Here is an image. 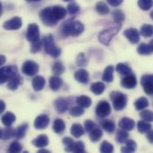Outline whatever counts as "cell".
Segmentation results:
<instances>
[{
    "mask_svg": "<svg viewBox=\"0 0 153 153\" xmlns=\"http://www.w3.org/2000/svg\"><path fill=\"white\" fill-rule=\"evenodd\" d=\"M62 142H63L64 145L65 146V151L67 152H72L73 147H74V140L72 138H70V137H65Z\"/></svg>",
    "mask_w": 153,
    "mask_h": 153,
    "instance_id": "cell-46",
    "label": "cell"
},
{
    "mask_svg": "<svg viewBox=\"0 0 153 153\" xmlns=\"http://www.w3.org/2000/svg\"><path fill=\"white\" fill-rule=\"evenodd\" d=\"M69 100L67 99H64V98H59L55 101V108L56 109V111L60 114L65 113L70 106Z\"/></svg>",
    "mask_w": 153,
    "mask_h": 153,
    "instance_id": "cell-15",
    "label": "cell"
},
{
    "mask_svg": "<svg viewBox=\"0 0 153 153\" xmlns=\"http://www.w3.org/2000/svg\"><path fill=\"white\" fill-rule=\"evenodd\" d=\"M140 117L143 118V120L146 121V122H152L153 120V114L152 111L150 110H143L141 112Z\"/></svg>",
    "mask_w": 153,
    "mask_h": 153,
    "instance_id": "cell-51",
    "label": "cell"
},
{
    "mask_svg": "<svg viewBox=\"0 0 153 153\" xmlns=\"http://www.w3.org/2000/svg\"><path fill=\"white\" fill-rule=\"evenodd\" d=\"M76 63L79 66H85L88 63V60L85 56V55L83 53H81L78 55L77 59H76Z\"/></svg>",
    "mask_w": 153,
    "mask_h": 153,
    "instance_id": "cell-52",
    "label": "cell"
},
{
    "mask_svg": "<svg viewBox=\"0 0 153 153\" xmlns=\"http://www.w3.org/2000/svg\"><path fill=\"white\" fill-rule=\"evenodd\" d=\"M6 61V57L4 55H0V66H2Z\"/></svg>",
    "mask_w": 153,
    "mask_h": 153,
    "instance_id": "cell-57",
    "label": "cell"
},
{
    "mask_svg": "<svg viewBox=\"0 0 153 153\" xmlns=\"http://www.w3.org/2000/svg\"><path fill=\"white\" fill-rule=\"evenodd\" d=\"M5 109V103L2 100H0V114H2Z\"/></svg>",
    "mask_w": 153,
    "mask_h": 153,
    "instance_id": "cell-56",
    "label": "cell"
},
{
    "mask_svg": "<svg viewBox=\"0 0 153 153\" xmlns=\"http://www.w3.org/2000/svg\"><path fill=\"white\" fill-rule=\"evenodd\" d=\"M72 152L75 153H84L85 152V145L83 142H74V147H73V151Z\"/></svg>",
    "mask_w": 153,
    "mask_h": 153,
    "instance_id": "cell-48",
    "label": "cell"
},
{
    "mask_svg": "<svg viewBox=\"0 0 153 153\" xmlns=\"http://www.w3.org/2000/svg\"><path fill=\"white\" fill-rule=\"evenodd\" d=\"M103 135V133H102V130L100 129V128H97L95 127L93 130H91L90 132V139L92 143H97L99 142L101 137Z\"/></svg>",
    "mask_w": 153,
    "mask_h": 153,
    "instance_id": "cell-35",
    "label": "cell"
},
{
    "mask_svg": "<svg viewBox=\"0 0 153 153\" xmlns=\"http://www.w3.org/2000/svg\"><path fill=\"white\" fill-rule=\"evenodd\" d=\"M137 149V144L134 140H127L126 142V146L121 148V152L124 153L134 152Z\"/></svg>",
    "mask_w": 153,
    "mask_h": 153,
    "instance_id": "cell-31",
    "label": "cell"
},
{
    "mask_svg": "<svg viewBox=\"0 0 153 153\" xmlns=\"http://www.w3.org/2000/svg\"><path fill=\"white\" fill-rule=\"evenodd\" d=\"M96 11L100 13V14H102V15H107L108 13H109V7L108 6V4L105 3V2H99L96 6Z\"/></svg>",
    "mask_w": 153,
    "mask_h": 153,
    "instance_id": "cell-39",
    "label": "cell"
},
{
    "mask_svg": "<svg viewBox=\"0 0 153 153\" xmlns=\"http://www.w3.org/2000/svg\"><path fill=\"white\" fill-rule=\"evenodd\" d=\"M28 124H22V126H18V128L15 130V133H14V137L17 138V139H22L26 133H27V130H28Z\"/></svg>",
    "mask_w": 153,
    "mask_h": 153,
    "instance_id": "cell-37",
    "label": "cell"
},
{
    "mask_svg": "<svg viewBox=\"0 0 153 153\" xmlns=\"http://www.w3.org/2000/svg\"><path fill=\"white\" fill-rule=\"evenodd\" d=\"M118 126L121 129L125 130V131H131L134 128L135 126V122L134 119L129 118V117H123L119 120L118 122Z\"/></svg>",
    "mask_w": 153,
    "mask_h": 153,
    "instance_id": "cell-16",
    "label": "cell"
},
{
    "mask_svg": "<svg viewBox=\"0 0 153 153\" xmlns=\"http://www.w3.org/2000/svg\"><path fill=\"white\" fill-rule=\"evenodd\" d=\"M138 53L143 56H149L152 55L153 52V41L152 40L149 44L142 43L137 49Z\"/></svg>",
    "mask_w": 153,
    "mask_h": 153,
    "instance_id": "cell-21",
    "label": "cell"
},
{
    "mask_svg": "<svg viewBox=\"0 0 153 153\" xmlns=\"http://www.w3.org/2000/svg\"><path fill=\"white\" fill-rule=\"evenodd\" d=\"M63 84V80L58 76V75H55L50 77L49 79V87L52 91H57L61 86Z\"/></svg>",
    "mask_w": 153,
    "mask_h": 153,
    "instance_id": "cell-23",
    "label": "cell"
},
{
    "mask_svg": "<svg viewBox=\"0 0 153 153\" xmlns=\"http://www.w3.org/2000/svg\"><path fill=\"white\" fill-rule=\"evenodd\" d=\"M52 11L53 13L56 17V19L57 21H60L62 19H64L66 16L67 11L65 7L60 6V5H56V6H52Z\"/></svg>",
    "mask_w": 153,
    "mask_h": 153,
    "instance_id": "cell-24",
    "label": "cell"
},
{
    "mask_svg": "<svg viewBox=\"0 0 153 153\" xmlns=\"http://www.w3.org/2000/svg\"><path fill=\"white\" fill-rule=\"evenodd\" d=\"M52 71L56 75H60L65 72V66L60 61H56L54 63L52 66Z\"/></svg>",
    "mask_w": 153,
    "mask_h": 153,
    "instance_id": "cell-41",
    "label": "cell"
},
{
    "mask_svg": "<svg viewBox=\"0 0 153 153\" xmlns=\"http://www.w3.org/2000/svg\"><path fill=\"white\" fill-rule=\"evenodd\" d=\"M137 85V79L134 74H130L125 75V77L121 80V86L125 89H134Z\"/></svg>",
    "mask_w": 153,
    "mask_h": 153,
    "instance_id": "cell-13",
    "label": "cell"
},
{
    "mask_svg": "<svg viewBox=\"0 0 153 153\" xmlns=\"http://www.w3.org/2000/svg\"><path fill=\"white\" fill-rule=\"evenodd\" d=\"M105 89H106V86L105 84L102 82H93L91 85V91L99 96V95H101L104 91H105Z\"/></svg>",
    "mask_w": 153,
    "mask_h": 153,
    "instance_id": "cell-25",
    "label": "cell"
},
{
    "mask_svg": "<svg viewBox=\"0 0 153 153\" xmlns=\"http://www.w3.org/2000/svg\"><path fill=\"white\" fill-rule=\"evenodd\" d=\"M43 46H44V49L45 52L49 55L50 56L56 58L60 56L61 54V49L56 46L54 38L52 35H48L45 37V39H43Z\"/></svg>",
    "mask_w": 153,
    "mask_h": 153,
    "instance_id": "cell-3",
    "label": "cell"
},
{
    "mask_svg": "<svg viewBox=\"0 0 153 153\" xmlns=\"http://www.w3.org/2000/svg\"><path fill=\"white\" fill-rule=\"evenodd\" d=\"M49 117L47 115H39L35 118L34 121V127L38 130H42L48 127V124H49Z\"/></svg>",
    "mask_w": 153,
    "mask_h": 153,
    "instance_id": "cell-14",
    "label": "cell"
},
{
    "mask_svg": "<svg viewBox=\"0 0 153 153\" xmlns=\"http://www.w3.org/2000/svg\"><path fill=\"white\" fill-rule=\"evenodd\" d=\"M16 117L13 113L12 112H6L3 117H2V123L5 126H11L14 122H15Z\"/></svg>",
    "mask_w": 153,
    "mask_h": 153,
    "instance_id": "cell-27",
    "label": "cell"
},
{
    "mask_svg": "<svg viewBox=\"0 0 153 153\" xmlns=\"http://www.w3.org/2000/svg\"><path fill=\"white\" fill-rule=\"evenodd\" d=\"M146 134H147V138H148L149 142H150L151 143H153V132L152 131V129H151L150 131H148Z\"/></svg>",
    "mask_w": 153,
    "mask_h": 153,
    "instance_id": "cell-55",
    "label": "cell"
},
{
    "mask_svg": "<svg viewBox=\"0 0 153 153\" xmlns=\"http://www.w3.org/2000/svg\"><path fill=\"white\" fill-rule=\"evenodd\" d=\"M138 5L143 11H149L152 7V0H139Z\"/></svg>",
    "mask_w": 153,
    "mask_h": 153,
    "instance_id": "cell-49",
    "label": "cell"
},
{
    "mask_svg": "<svg viewBox=\"0 0 153 153\" xmlns=\"http://www.w3.org/2000/svg\"><path fill=\"white\" fill-rule=\"evenodd\" d=\"M112 15H113V18H114L115 22H117V23H121V22L125 20V14H124V13H123L121 10H119V9L115 10V11L113 12Z\"/></svg>",
    "mask_w": 153,
    "mask_h": 153,
    "instance_id": "cell-47",
    "label": "cell"
},
{
    "mask_svg": "<svg viewBox=\"0 0 153 153\" xmlns=\"http://www.w3.org/2000/svg\"><path fill=\"white\" fill-rule=\"evenodd\" d=\"M29 2H37V1H40V0H27Z\"/></svg>",
    "mask_w": 153,
    "mask_h": 153,
    "instance_id": "cell-60",
    "label": "cell"
},
{
    "mask_svg": "<svg viewBox=\"0 0 153 153\" xmlns=\"http://www.w3.org/2000/svg\"><path fill=\"white\" fill-rule=\"evenodd\" d=\"M121 28V23H115L111 25L110 27H108L107 29L103 30L100 35H99V40L100 43H102L105 46H108L112 39L118 33L119 30Z\"/></svg>",
    "mask_w": 153,
    "mask_h": 153,
    "instance_id": "cell-2",
    "label": "cell"
},
{
    "mask_svg": "<svg viewBox=\"0 0 153 153\" xmlns=\"http://www.w3.org/2000/svg\"><path fill=\"white\" fill-rule=\"evenodd\" d=\"M129 138V134L127 131H125L123 129L117 130V135H116V141L118 143H125Z\"/></svg>",
    "mask_w": 153,
    "mask_h": 153,
    "instance_id": "cell-32",
    "label": "cell"
},
{
    "mask_svg": "<svg viewBox=\"0 0 153 153\" xmlns=\"http://www.w3.org/2000/svg\"><path fill=\"white\" fill-rule=\"evenodd\" d=\"M85 131L83 129V127L79 125V124H74L71 126V134L74 138H80L81 136H82L84 134Z\"/></svg>",
    "mask_w": 153,
    "mask_h": 153,
    "instance_id": "cell-30",
    "label": "cell"
},
{
    "mask_svg": "<svg viewBox=\"0 0 153 153\" xmlns=\"http://www.w3.org/2000/svg\"><path fill=\"white\" fill-rule=\"evenodd\" d=\"M22 150V144L17 142V141H14L10 145H9V148H8V152L10 153H17V152H21Z\"/></svg>",
    "mask_w": 153,
    "mask_h": 153,
    "instance_id": "cell-43",
    "label": "cell"
},
{
    "mask_svg": "<svg viewBox=\"0 0 153 153\" xmlns=\"http://www.w3.org/2000/svg\"><path fill=\"white\" fill-rule=\"evenodd\" d=\"M43 46V41H41L39 39L38 40H35L33 42H31V45H30V51L31 53H37V52H39L41 48Z\"/></svg>",
    "mask_w": 153,
    "mask_h": 153,
    "instance_id": "cell-50",
    "label": "cell"
},
{
    "mask_svg": "<svg viewBox=\"0 0 153 153\" xmlns=\"http://www.w3.org/2000/svg\"><path fill=\"white\" fill-rule=\"evenodd\" d=\"M22 72L27 76H34L39 72V65L31 60H28L23 63Z\"/></svg>",
    "mask_w": 153,
    "mask_h": 153,
    "instance_id": "cell-7",
    "label": "cell"
},
{
    "mask_svg": "<svg viewBox=\"0 0 153 153\" xmlns=\"http://www.w3.org/2000/svg\"><path fill=\"white\" fill-rule=\"evenodd\" d=\"M39 153H50V152L48 151V150H45L43 148H40V150L39 151Z\"/></svg>",
    "mask_w": 153,
    "mask_h": 153,
    "instance_id": "cell-58",
    "label": "cell"
},
{
    "mask_svg": "<svg viewBox=\"0 0 153 153\" xmlns=\"http://www.w3.org/2000/svg\"><path fill=\"white\" fill-rule=\"evenodd\" d=\"M18 74V69L14 65H7L0 68V84L8 82L12 77Z\"/></svg>",
    "mask_w": 153,
    "mask_h": 153,
    "instance_id": "cell-6",
    "label": "cell"
},
{
    "mask_svg": "<svg viewBox=\"0 0 153 153\" xmlns=\"http://www.w3.org/2000/svg\"><path fill=\"white\" fill-rule=\"evenodd\" d=\"M116 70L121 75H127V74H132V68L127 64H125V63L117 64V67H116Z\"/></svg>",
    "mask_w": 153,
    "mask_h": 153,
    "instance_id": "cell-29",
    "label": "cell"
},
{
    "mask_svg": "<svg viewBox=\"0 0 153 153\" xmlns=\"http://www.w3.org/2000/svg\"><path fill=\"white\" fill-rule=\"evenodd\" d=\"M39 17H40V20L42 21V22L45 25L49 26V27L56 25V23L58 22L53 13L52 6L46 7L43 10H41V12L39 13Z\"/></svg>",
    "mask_w": 153,
    "mask_h": 153,
    "instance_id": "cell-5",
    "label": "cell"
},
{
    "mask_svg": "<svg viewBox=\"0 0 153 153\" xmlns=\"http://www.w3.org/2000/svg\"><path fill=\"white\" fill-rule=\"evenodd\" d=\"M2 14V4L0 3V15Z\"/></svg>",
    "mask_w": 153,
    "mask_h": 153,
    "instance_id": "cell-59",
    "label": "cell"
},
{
    "mask_svg": "<svg viewBox=\"0 0 153 153\" xmlns=\"http://www.w3.org/2000/svg\"><path fill=\"white\" fill-rule=\"evenodd\" d=\"M69 113L72 117H81L82 115H83L84 113V109L80 107V106H76V107H73L69 109Z\"/></svg>",
    "mask_w": 153,
    "mask_h": 153,
    "instance_id": "cell-45",
    "label": "cell"
},
{
    "mask_svg": "<svg viewBox=\"0 0 153 153\" xmlns=\"http://www.w3.org/2000/svg\"><path fill=\"white\" fill-rule=\"evenodd\" d=\"M108 1V3L110 4V5H112V6H118V5H120L122 3H123V1L124 0H107Z\"/></svg>",
    "mask_w": 153,
    "mask_h": 153,
    "instance_id": "cell-54",
    "label": "cell"
},
{
    "mask_svg": "<svg viewBox=\"0 0 153 153\" xmlns=\"http://www.w3.org/2000/svg\"><path fill=\"white\" fill-rule=\"evenodd\" d=\"M96 127V124L92 120H86L84 122V131L90 133L91 130H93Z\"/></svg>",
    "mask_w": 153,
    "mask_h": 153,
    "instance_id": "cell-53",
    "label": "cell"
},
{
    "mask_svg": "<svg viewBox=\"0 0 153 153\" xmlns=\"http://www.w3.org/2000/svg\"><path fill=\"white\" fill-rule=\"evenodd\" d=\"M22 19L18 16H14L12 19L4 22L3 27H4V29H5L7 30H16L22 27Z\"/></svg>",
    "mask_w": 153,
    "mask_h": 153,
    "instance_id": "cell-10",
    "label": "cell"
},
{
    "mask_svg": "<svg viewBox=\"0 0 153 153\" xmlns=\"http://www.w3.org/2000/svg\"><path fill=\"white\" fill-rule=\"evenodd\" d=\"M84 30V25L76 20H68L65 22L60 28V33L63 37L66 38L69 36L77 37L81 35Z\"/></svg>",
    "mask_w": 153,
    "mask_h": 153,
    "instance_id": "cell-1",
    "label": "cell"
},
{
    "mask_svg": "<svg viewBox=\"0 0 153 153\" xmlns=\"http://www.w3.org/2000/svg\"><path fill=\"white\" fill-rule=\"evenodd\" d=\"M64 1H65V2H70V1H73V0H64Z\"/></svg>",
    "mask_w": 153,
    "mask_h": 153,
    "instance_id": "cell-61",
    "label": "cell"
},
{
    "mask_svg": "<svg viewBox=\"0 0 153 153\" xmlns=\"http://www.w3.org/2000/svg\"><path fill=\"white\" fill-rule=\"evenodd\" d=\"M100 152L102 153H112L114 152V147L110 143H108L107 141H104L100 144Z\"/></svg>",
    "mask_w": 153,
    "mask_h": 153,
    "instance_id": "cell-44",
    "label": "cell"
},
{
    "mask_svg": "<svg viewBox=\"0 0 153 153\" xmlns=\"http://www.w3.org/2000/svg\"><path fill=\"white\" fill-rule=\"evenodd\" d=\"M48 143H49V140H48V137L45 134H40L39 135L36 139H34L32 141V144L37 147V148H45L46 146L48 145Z\"/></svg>",
    "mask_w": 153,
    "mask_h": 153,
    "instance_id": "cell-20",
    "label": "cell"
},
{
    "mask_svg": "<svg viewBox=\"0 0 153 153\" xmlns=\"http://www.w3.org/2000/svg\"><path fill=\"white\" fill-rule=\"evenodd\" d=\"M101 126H102L103 130H105L108 134H113L116 131V125L111 120H108V119L103 120L101 122Z\"/></svg>",
    "mask_w": 153,
    "mask_h": 153,
    "instance_id": "cell-33",
    "label": "cell"
},
{
    "mask_svg": "<svg viewBox=\"0 0 153 153\" xmlns=\"http://www.w3.org/2000/svg\"><path fill=\"white\" fill-rule=\"evenodd\" d=\"M22 78L21 77V75H19L18 74L16 75H14L13 77H12L7 83V88L11 91H15L18 89V87L22 84Z\"/></svg>",
    "mask_w": 153,
    "mask_h": 153,
    "instance_id": "cell-19",
    "label": "cell"
},
{
    "mask_svg": "<svg viewBox=\"0 0 153 153\" xmlns=\"http://www.w3.org/2000/svg\"><path fill=\"white\" fill-rule=\"evenodd\" d=\"M76 103L78 106L82 107V108H87L91 106L92 101L90 97L82 95V96H79L76 98Z\"/></svg>",
    "mask_w": 153,
    "mask_h": 153,
    "instance_id": "cell-26",
    "label": "cell"
},
{
    "mask_svg": "<svg viewBox=\"0 0 153 153\" xmlns=\"http://www.w3.org/2000/svg\"><path fill=\"white\" fill-rule=\"evenodd\" d=\"M134 107L137 110H143L149 107V101L145 97H141L134 102Z\"/></svg>",
    "mask_w": 153,
    "mask_h": 153,
    "instance_id": "cell-36",
    "label": "cell"
},
{
    "mask_svg": "<svg viewBox=\"0 0 153 153\" xmlns=\"http://www.w3.org/2000/svg\"><path fill=\"white\" fill-rule=\"evenodd\" d=\"M53 130L56 134H61L64 133V131L65 130V122L61 119V118H57L54 121L53 124Z\"/></svg>",
    "mask_w": 153,
    "mask_h": 153,
    "instance_id": "cell-28",
    "label": "cell"
},
{
    "mask_svg": "<svg viewBox=\"0 0 153 153\" xmlns=\"http://www.w3.org/2000/svg\"><path fill=\"white\" fill-rule=\"evenodd\" d=\"M137 129L138 132L141 134H146L148 131L152 129V126L149 124V122H146L144 120H141L137 123Z\"/></svg>",
    "mask_w": 153,
    "mask_h": 153,
    "instance_id": "cell-38",
    "label": "cell"
},
{
    "mask_svg": "<svg viewBox=\"0 0 153 153\" xmlns=\"http://www.w3.org/2000/svg\"><path fill=\"white\" fill-rule=\"evenodd\" d=\"M74 78L78 82L82 84H86L89 82V73L85 69H79L74 74Z\"/></svg>",
    "mask_w": 153,
    "mask_h": 153,
    "instance_id": "cell-17",
    "label": "cell"
},
{
    "mask_svg": "<svg viewBox=\"0 0 153 153\" xmlns=\"http://www.w3.org/2000/svg\"><path fill=\"white\" fill-rule=\"evenodd\" d=\"M67 13L71 15H75L80 12V6L78 4H76L75 2H72L67 5V9H66Z\"/></svg>",
    "mask_w": 153,
    "mask_h": 153,
    "instance_id": "cell-42",
    "label": "cell"
},
{
    "mask_svg": "<svg viewBox=\"0 0 153 153\" xmlns=\"http://www.w3.org/2000/svg\"><path fill=\"white\" fill-rule=\"evenodd\" d=\"M111 113V107L110 104L106 100H101L96 107V115L99 117L104 118L110 115Z\"/></svg>",
    "mask_w": 153,
    "mask_h": 153,
    "instance_id": "cell-8",
    "label": "cell"
},
{
    "mask_svg": "<svg viewBox=\"0 0 153 153\" xmlns=\"http://www.w3.org/2000/svg\"><path fill=\"white\" fill-rule=\"evenodd\" d=\"M14 133H15V130L10 126H6L4 129H3L1 131V136H0V139L2 140H8V139H11L13 137H14Z\"/></svg>",
    "mask_w": 153,
    "mask_h": 153,
    "instance_id": "cell-34",
    "label": "cell"
},
{
    "mask_svg": "<svg viewBox=\"0 0 153 153\" xmlns=\"http://www.w3.org/2000/svg\"><path fill=\"white\" fill-rule=\"evenodd\" d=\"M110 99L113 103V107L116 110H123L127 104V97L126 94L120 91H112L110 93Z\"/></svg>",
    "mask_w": 153,
    "mask_h": 153,
    "instance_id": "cell-4",
    "label": "cell"
},
{
    "mask_svg": "<svg viewBox=\"0 0 153 153\" xmlns=\"http://www.w3.org/2000/svg\"><path fill=\"white\" fill-rule=\"evenodd\" d=\"M126 38L133 44H137L140 41V32L135 28H129L124 31Z\"/></svg>",
    "mask_w": 153,
    "mask_h": 153,
    "instance_id": "cell-12",
    "label": "cell"
},
{
    "mask_svg": "<svg viewBox=\"0 0 153 153\" xmlns=\"http://www.w3.org/2000/svg\"><path fill=\"white\" fill-rule=\"evenodd\" d=\"M140 33H141V35H143L145 38L152 37L153 34L152 25H150V24H144V25H143L142 28H141V30H140Z\"/></svg>",
    "mask_w": 153,
    "mask_h": 153,
    "instance_id": "cell-40",
    "label": "cell"
},
{
    "mask_svg": "<svg viewBox=\"0 0 153 153\" xmlns=\"http://www.w3.org/2000/svg\"><path fill=\"white\" fill-rule=\"evenodd\" d=\"M26 38L30 42H33L39 39V28L36 23H30L28 25Z\"/></svg>",
    "mask_w": 153,
    "mask_h": 153,
    "instance_id": "cell-9",
    "label": "cell"
},
{
    "mask_svg": "<svg viewBox=\"0 0 153 153\" xmlns=\"http://www.w3.org/2000/svg\"><path fill=\"white\" fill-rule=\"evenodd\" d=\"M1 131H2V130H1V128H0V136H1Z\"/></svg>",
    "mask_w": 153,
    "mask_h": 153,
    "instance_id": "cell-62",
    "label": "cell"
},
{
    "mask_svg": "<svg viewBox=\"0 0 153 153\" xmlns=\"http://www.w3.org/2000/svg\"><path fill=\"white\" fill-rule=\"evenodd\" d=\"M46 84V80L43 76H35L32 80V88L35 91H40L43 90Z\"/></svg>",
    "mask_w": 153,
    "mask_h": 153,
    "instance_id": "cell-18",
    "label": "cell"
},
{
    "mask_svg": "<svg viewBox=\"0 0 153 153\" xmlns=\"http://www.w3.org/2000/svg\"><path fill=\"white\" fill-rule=\"evenodd\" d=\"M114 66L113 65H108L102 74V81L106 82H112L114 80Z\"/></svg>",
    "mask_w": 153,
    "mask_h": 153,
    "instance_id": "cell-22",
    "label": "cell"
},
{
    "mask_svg": "<svg viewBox=\"0 0 153 153\" xmlns=\"http://www.w3.org/2000/svg\"><path fill=\"white\" fill-rule=\"evenodd\" d=\"M153 76L152 74H144L141 79V84L143 87V91L148 95H152L153 85H152Z\"/></svg>",
    "mask_w": 153,
    "mask_h": 153,
    "instance_id": "cell-11",
    "label": "cell"
}]
</instances>
